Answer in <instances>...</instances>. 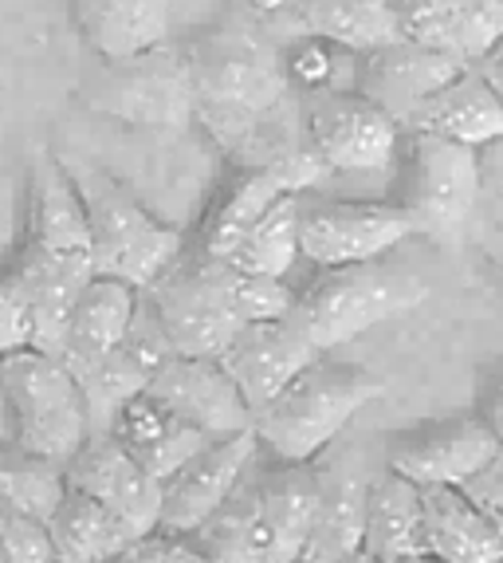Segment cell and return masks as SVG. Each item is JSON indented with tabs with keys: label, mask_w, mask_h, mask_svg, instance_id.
Instances as JSON below:
<instances>
[{
	"label": "cell",
	"mask_w": 503,
	"mask_h": 563,
	"mask_svg": "<svg viewBox=\"0 0 503 563\" xmlns=\"http://www.w3.org/2000/svg\"><path fill=\"white\" fill-rule=\"evenodd\" d=\"M122 560L126 563H205V555H201L193 536L154 528V532H146L142 540H134Z\"/></svg>",
	"instance_id": "obj_36"
},
{
	"label": "cell",
	"mask_w": 503,
	"mask_h": 563,
	"mask_svg": "<svg viewBox=\"0 0 503 563\" xmlns=\"http://www.w3.org/2000/svg\"><path fill=\"white\" fill-rule=\"evenodd\" d=\"M20 273L64 280L83 288L94 276V241L91 217L83 194L75 186V174L56 158L40 151L29 169V229L24 244L12 261Z\"/></svg>",
	"instance_id": "obj_6"
},
{
	"label": "cell",
	"mask_w": 503,
	"mask_h": 563,
	"mask_svg": "<svg viewBox=\"0 0 503 563\" xmlns=\"http://www.w3.org/2000/svg\"><path fill=\"white\" fill-rule=\"evenodd\" d=\"M425 505V552L440 563H503V536L472 505L460 485L421 488Z\"/></svg>",
	"instance_id": "obj_26"
},
{
	"label": "cell",
	"mask_w": 503,
	"mask_h": 563,
	"mask_svg": "<svg viewBox=\"0 0 503 563\" xmlns=\"http://www.w3.org/2000/svg\"><path fill=\"white\" fill-rule=\"evenodd\" d=\"M288 194H303V189H299L288 174H280V169L236 166L233 181L216 194L213 209H209L205 225H201V244H197V249H201L205 256H221L224 261V256L244 241V233H248L276 201L288 198Z\"/></svg>",
	"instance_id": "obj_28"
},
{
	"label": "cell",
	"mask_w": 503,
	"mask_h": 563,
	"mask_svg": "<svg viewBox=\"0 0 503 563\" xmlns=\"http://www.w3.org/2000/svg\"><path fill=\"white\" fill-rule=\"evenodd\" d=\"M299 20H303V32L331 40V44L346 47L355 56L378 52V47L405 36L398 9L393 4H370V0H303Z\"/></svg>",
	"instance_id": "obj_30"
},
{
	"label": "cell",
	"mask_w": 503,
	"mask_h": 563,
	"mask_svg": "<svg viewBox=\"0 0 503 563\" xmlns=\"http://www.w3.org/2000/svg\"><path fill=\"white\" fill-rule=\"evenodd\" d=\"M405 134L398 119L358 87L326 91L308 111V139L331 174H382Z\"/></svg>",
	"instance_id": "obj_10"
},
{
	"label": "cell",
	"mask_w": 503,
	"mask_h": 563,
	"mask_svg": "<svg viewBox=\"0 0 503 563\" xmlns=\"http://www.w3.org/2000/svg\"><path fill=\"white\" fill-rule=\"evenodd\" d=\"M480 67H484V76L492 79V87H495V91H500V99H503V44L495 47L492 56L480 59Z\"/></svg>",
	"instance_id": "obj_39"
},
{
	"label": "cell",
	"mask_w": 503,
	"mask_h": 563,
	"mask_svg": "<svg viewBox=\"0 0 503 563\" xmlns=\"http://www.w3.org/2000/svg\"><path fill=\"white\" fill-rule=\"evenodd\" d=\"M299 213H303V194L280 198L244 233V241L224 261L236 264V268H248V273L288 280V273L303 256L299 253Z\"/></svg>",
	"instance_id": "obj_31"
},
{
	"label": "cell",
	"mask_w": 503,
	"mask_h": 563,
	"mask_svg": "<svg viewBox=\"0 0 503 563\" xmlns=\"http://www.w3.org/2000/svg\"><path fill=\"white\" fill-rule=\"evenodd\" d=\"M362 560L370 563H413L429 560L425 552V505L421 485L385 465L370 485L362 528Z\"/></svg>",
	"instance_id": "obj_24"
},
{
	"label": "cell",
	"mask_w": 503,
	"mask_h": 563,
	"mask_svg": "<svg viewBox=\"0 0 503 563\" xmlns=\"http://www.w3.org/2000/svg\"><path fill=\"white\" fill-rule=\"evenodd\" d=\"M318 358H323V347L295 320V311L280 316V320L244 323L233 335V343L221 351L224 371L241 386V395L248 398L252 413H260L271 398L280 395V390H288Z\"/></svg>",
	"instance_id": "obj_13"
},
{
	"label": "cell",
	"mask_w": 503,
	"mask_h": 563,
	"mask_svg": "<svg viewBox=\"0 0 503 563\" xmlns=\"http://www.w3.org/2000/svg\"><path fill=\"white\" fill-rule=\"evenodd\" d=\"M343 56H355V52H346V47L331 44L323 36H303L295 40L291 47H283V76H288V87L295 91H311V95H326V91H338L335 87V71H338V59Z\"/></svg>",
	"instance_id": "obj_33"
},
{
	"label": "cell",
	"mask_w": 503,
	"mask_h": 563,
	"mask_svg": "<svg viewBox=\"0 0 503 563\" xmlns=\"http://www.w3.org/2000/svg\"><path fill=\"white\" fill-rule=\"evenodd\" d=\"M71 174L79 194H83L87 217H91L94 273L99 276H114V280H126L138 291H146L186 256L181 229L161 221L158 213H149L107 169L79 166Z\"/></svg>",
	"instance_id": "obj_4"
},
{
	"label": "cell",
	"mask_w": 503,
	"mask_h": 563,
	"mask_svg": "<svg viewBox=\"0 0 503 563\" xmlns=\"http://www.w3.org/2000/svg\"><path fill=\"white\" fill-rule=\"evenodd\" d=\"M401 32L480 64L503 44V0H398Z\"/></svg>",
	"instance_id": "obj_21"
},
{
	"label": "cell",
	"mask_w": 503,
	"mask_h": 563,
	"mask_svg": "<svg viewBox=\"0 0 503 563\" xmlns=\"http://www.w3.org/2000/svg\"><path fill=\"white\" fill-rule=\"evenodd\" d=\"M169 9L174 0H71V20L94 56L126 64L166 47Z\"/></svg>",
	"instance_id": "obj_23"
},
{
	"label": "cell",
	"mask_w": 503,
	"mask_h": 563,
	"mask_svg": "<svg viewBox=\"0 0 503 563\" xmlns=\"http://www.w3.org/2000/svg\"><path fill=\"white\" fill-rule=\"evenodd\" d=\"M318 465V520L311 532V544L303 563H346L362 560V528H366V505H370V485L378 473L366 470L358 453H331L326 450Z\"/></svg>",
	"instance_id": "obj_17"
},
{
	"label": "cell",
	"mask_w": 503,
	"mask_h": 563,
	"mask_svg": "<svg viewBox=\"0 0 503 563\" xmlns=\"http://www.w3.org/2000/svg\"><path fill=\"white\" fill-rule=\"evenodd\" d=\"M9 395L12 445L52 465H67L94 433L83 383L52 351L20 347L0 355Z\"/></svg>",
	"instance_id": "obj_3"
},
{
	"label": "cell",
	"mask_w": 503,
	"mask_h": 563,
	"mask_svg": "<svg viewBox=\"0 0 503 563\" xmlns=\"http://www.w3.org/2000/svg\"><path fill=\"white\" fill-rule=\"evenodd\" d=\"M445 134V139L468 142V146H492L503 139V99L484 76L480 64H468L452 84H445L429 103L413 114L410 131Z\"/></svg>",
	"instance_id": "obj_25"
},
{
	"label": "cell",
	"mask_w": 503,
	"mask_h": 563,
	"mask_svg": "<svg viewBox=\"0 0 503 563\" xmlns=\"http://www.w3.org/2000/svg\"><path fill=\"white\" fill-rule=\"evenodd\" d=\"M138 311H142V291L134 284L94 273L79 288V296H75L59 358L71 366L75 375L87 371V366L99 363L107 351H114L122 339L131 335Z\"/></svg>",
	"instance_id": "obj_22"
},
{
	"label": "cell",
	"mask_w": 503,
	"mask_h": 563,
	"mask_svg": "<svg viewBox=\"0 0 503 563\" xmlns=\"http://www.w3.org/2000/svg\"><path fill=\"white\" fill-rule=\"evenodd\" d=\"M169 355H174V351H169L158 320L149 316L146 300H142V311H138V320H134L131 335L122 339L114 351H107L99 363H91L87 371H79L87 406H91L94 433L111 430L122 406L146 390L149 378H154V371H158Z\"/></svg>",
	"instance_id": "obj_20"
},
{
	"label": "cell",
	"mask_w": 503,
	"mask_h": 563,
	"mask_svg": "<svg viewBox=\"0 0 503 563\" xmlns=\"http://www.w3.org/2000/svg\"><path fill=\"white\" fill-rule=\"evenodd\" d=\"M0 445H12V418H9V395H4V375H0Z\"/></svg>",
	"instance_id": "obj_40"
},
{
	"label": "cell",
	"mask_w": 503,
	"mask_h": 563,
	"mask_svg": "<svg viewBox=\"0 0 503 563\" xmlns=\"http://www.w3.org/2000/svg\"><path fill=\"white\" fill-rule=\"evenodd\" d=\"M47 532H52L59 563H119L134 544V536L111 508H103L79 488L64 493L59 508L47 520Z\"/></svg>",
	"instance_id": "obj_29"
},
{
	"label": "cell",
	"mask_w": 503,
	"mask_h": 563,
	"mask_svg": "<svg viewBox=\"0 0 503 563\" xmlns=\"http://www.w3.org/2000/svg\"><path fill=\"white\" fill-rule=\"evenodd\" d=\"M0 563H59L47 520L0 508Z\"/></svg>",
	"instance_id": "obj_35"
},
{
	"label": "cell",
	"mask_w": 503,
	"mask_h": 563,
	"mask_svg": "<svg viewBox=\"0 0 503 563\" xmlns=\"http://www.w3.org/2000/svg\"><path fill=\"white\" fill-rule=\"evenodd\" d=\"M484 189L480 146L445 139V134H410V169L401 186V206L410 209L413 225L433 244H460Z\"/></svg>",
	"instance_id": "obj_7"
},
{
	"label": "cell",
	"mask_w": 503,
	"mask_h": 563,
	"mask_svg": "<svg viewBox=\"0 0 503 563\" xmlns=\"http://www.w3.org/2000/svg\"><path fill=\"white\" fill-rule=\"evenodd\" d=\"M417 236L401 201H311L299 213V253L315 268L382 261Z\"/></svg>",
	"instance_id": "obj_9"
},
{
	"label": "cell",
	"mask_w": 503,
	"mask_h": 563,
	"mask_svg": "<svg viewBox=\"0 0 503 563\" xmlns=\"http://www.w3.org/2000/svg\"><path fill=\"white\" fill-rule=\"evenodd\" d=\"M465 67L468 64H460L457 56H448L440 47L421 44L413 36H398L393 44L358 56L355 87L366 99L385 107L410 131L413 114L429 103L440 87L452 84Z\"/></svg>",
	"instance_id": "obj_15"
},
{
	"label": "cell",
	"mask_w": 503,
	"mask_h": 563,
	"mask_svg": "<svg viewBox=\"0 0 503 563\" xmlns=\"http://www.w3.org/2000/svg\"><path fill=\"white\" fill-rule=\"evenodd\" d=\"M378 395H382V383L373 375L318 358L256 413L252 430L268 457L308 465L326 450H335L338 438Z\"/></svg>",
	"instance_id": "obj_2"
},
{
	"label": "cell",
	"mask_w": 503,
	"mask_h": 563,
	"mask_svg": "<svg viewBox=\"0 0 503 563\" xmlns=\"http://www.w3.org/2000/svg\"><path fill=\"white\" fill-rule=\"evenodd\" d=\"M142 300H146L149 316L158 320L174 355L221 358V351L244 328L241 316L224 300L213 261L205 253H186L161 280L142 291Z\"/></svg>",
	"instance_id": "obj_8"
},
{
	"label": "cell",
	"mask_w": 503,
	"mask_h": 563,
	"mask_svg": "<svg viewBox=\"0 0 503 563\" xmlns=\"http://www.w3.org/2000/svg\"><path fill=\"white\" fill-rule=\"evenodd\" d=\"M114 67L122 71L111 76V95L99 99V111L146 122V126H178L186 114H197L189 56L158 47V52H146Z\"/></svg>",
	"instance_id": "obj_18"
},
{
	"label": "cell",
	"mask_w": 503,
	"mask_h": 563,
	"mask_svg": "<svg viewBox=\"0 0 503 563\" xmlns=\"http://www.w3.org/2000/svg\"><path fill=\"white\" fill-rule=\"evenodd\" d=\"M480 418L492 426V433L503 445V371H495L492 383H488L484 398H480Z\"/></svg>",
	"instance_id": "obj_38"
},
{
	"label": "cell",
	"mask_w": 503,
	"mask_h": 563,
	"mask_svg": "<svg viewBox=\"0 0 503 563\" xmlns=\"http://www.w3.org/2000/svg\"><path fill=\"white\" fill-rule=\"evenodd\" d=\"M460 488H465L468 497H472V505L484 512L488 525L503 536V453L488 461L484 470L476 473V477H468Z\"/></svg>",
	"instance_id": "obj_37"
},
{
	"label": "cell",
	"mask_w": 503,
	"mask_h": 563,
	"mask_svg": "<svg viewBox=\"0 0 503 563\" xmlns=\"http://www.w3.org/2000/svg\"><path fill=\"white\" fill-rule=\"evenodd\" d=\"M429 288L410 273L385 268L382 261L318 268V276L295 296V320L311 331L323 351H335L366 331L410 316L425 303Z\"/></svg>",
	"instance_id": "obj_5"
},
{
	"label": "cell",
	"mask_w": 503,
	"mask_h": 563,
	"mask_svg": "<svg viewBox=\"0 0 503 563\" xmlns=\"http://www.w3.org/2000/svg\"><path fill=\"white\" fill-rule=\"evenodd\" d=\"M64 493V465L32 457V453L16 450V445H0V508H16V512H29V517L52 520Z\"/></svg>",
	"instance_id": "obj_32"
},
{
	"label": "cell",
	"mask_w": 503,
	"mask_h": 563,
	"mask_svg": "<svg viewBox=\"0 0 503 563\" xmlns=\"http://www.w3.org/2000/svg\"><path fill=\"white\" fill-rule=\"evenodd\" d=\"M67 488H79L126 525L134 540L161 528V481L134 457L111 430L91 433L64 465Z\"/></svg>",
	"instance_id": "obj_11"
},
{
	"label": "cell",
	"mask_w": 503,
	"mask_h": 563,
	"mask_svg": "<svg viewBox=\"0 0 503 563\" xmlns=\"http://www.w3.org/2000/svg\"><path fill=\"white\" fill-rule=\"evenodd\" d=\"M111 433L158 481H166L169 473L178 470V465H186L201 445L213 442L205 430L181 422L178 413L169 410L161 398L149 395V390H142L138 398H131V402L122 406Z\"/></svg>",
	"instance_id": "obj_27"
},
{
	"label": "cell",
	"mask_w": 503,
	"mask_h": 563,
	"mask_svg": "<svg viewBox=\"0 0 503 563\" xmlns=\"http://www.w3.org/2000/svg\"><path fill=\"white\" fill-rule=\"evenodd\" d=\"M189 56L197 119L233 166H276L308 146L283 114V52L256 29H216L197 40Z\"/></svg>",
	"instance_id": "obj_1"
},
{
	"label": "cell",
	"mask_w": 503,
	"mask_h": 563,
	"mask_svg": "<svg viewBox=\"0 0 503 563\" xmlns=\"http://www.w3.org/2000/svg\"><path fill=\"white\" fill-rule=\"evenodd\" d=\"M291 0H244V9L256 12V16H276V12L288 9Z\"/></svg>",
	"instance_id": "obj_41"
},
{
	"label": "cell",
	"mask_w": 503,
	"mask_h": 563,
	"mask_svg": "<svg viewBox=\"0 0 503 563\" xmlns=\"http://www.w3.org/2000/svg\"><path fill=\"white\" fill-rule=\"evenodd\" d=\"M500 453L503 445L492 433V426L480 413H465V418L425 422L417 430L393 438L390 450H385V465L421 488L465 485Z\"/></svg>",
	"instance_id": "obj_14"
},
{
	"label": "cell",
	"mask_w": 503,
	"mask_h": 563,
	"mask_svg": "<svg viewBox=\"0 0 503 563\" xmlns=\"http://www.w3.org/2000/svg\"><path fill=\"white\" fill-rule=\"evenodd\" d=\"M36 343V303H32L29 284L20 280L16 268L0 273V355Z\"/></svg>",
	"instance_id": "obj_34"
},
{
	"label": "cell",
	"mask_w": 503,
	"mask_h": 563,
	"mask_svg": "<svg viewBox=\"0 0 503 563\" xmlns=\"http://www.w3.org/2000/svg\"><path fill=\"white\" fill-rule=\"evenodd\" d=\"M256 457H260L256 430L224 433L201 445L186 465H178L161 481V528L193 536L221 512V505L236 493Z\"/></svg>",
	"instance_id": "obj_12"
},
{
	"label": "cell",
	"mask_w": 503,
	"mask_h": 563,
	"mask_svg": "<svg viewBox=\"0 0 503 563\" xmlns=\"http://www.w3.org/2000/svg\"><path fill=\"white\" fill-rule=\"evenodd\" d=\"M146 390L154 398H161L181 422L205 430L209 438L252 430V422H256L248 398L241 395V386L224 371L221 358L169 355L166 363L154 371Z\"/></svg>",
	"instance_id": "obj_16"
},
{
	"label": "cell",
	"mask_w": 503,
	"mask_h": 563,
	"mask_svg": "<svg viewBox=\"0 0 503 563\" xmlns=\"http://www.w3.org/2000/svg\"><path fill=\"white\" fill-rule=\"evenodd\" d=\"M252 481H256V497H260L264 525L271 536V563L303 560L318 520V497H323L318 465L315 461L291 465L260 450L252 465Z\"/></svg>",
	"instance_id": "obj_19"
}]
</instances>
